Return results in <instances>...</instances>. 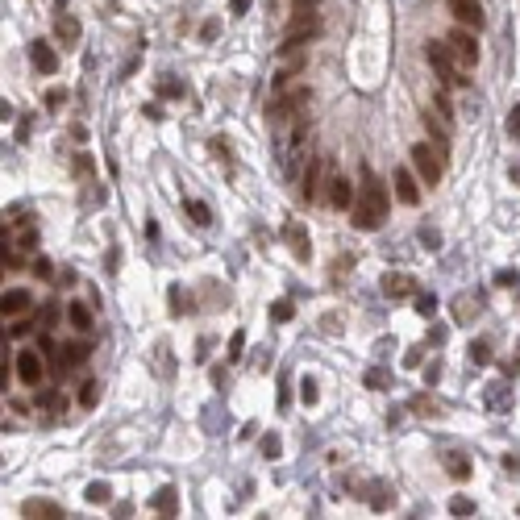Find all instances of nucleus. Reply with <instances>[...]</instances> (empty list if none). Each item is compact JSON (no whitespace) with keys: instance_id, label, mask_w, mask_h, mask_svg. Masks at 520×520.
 Segmentation results:
<instances>
[{"instance_id":"50","label":"nucleus","mask_w":520,"mask_h":520,"mask_svg":"<svg viewBox=\"0 0 520 520\" xmlns=\"http://www.w3.org/2000/svg\"><path fill=\"white\" fill-rule=\"evenodd\" d=\"M246 9H250V0H233V5H229V13H233V17H242Z\"/></svg>"},{"instance_id":"48","label":"nucleus","mask_w":520,"mask_h":520,"mask_svg":"<svg viewBox=\"0 0 520 520\" xmlns=\"http://www.w3.org/2000/svg\"><path fill=\"white\" fill-rule=\"evenodd\" d=\"M9 333H13V337H25V333H29V321H25V317H17V321H13V329H9Z\"/></svg>"},{"instance_id":"21","label":"nucleus","mask_w":520,"mask_h":520,"mask_svg":"<svg viewBox=\"0 0 520 520\" xmlns=\"http://www.w3.org/2000/svg\"><path fill=\"white\" fill-rule=\"evenodd\" d=\"M466 354H471V362H475V367H491V358H495V354H491V341H487V337H475Z\"/></svg>"},{"instance_id":"33","label":"nucleus","mask_w":520,"mask_h":520,"mask_svg":"<svg viewBox=\"0 0 520 520\" xmlns=\"http://www.w3.org/2000/svg\"><path fill=\"white\" fill-rule=\"evenodd\" d=\"M279 454H283V441H279L275 433H267V437H263V458H279Z\"/></svg>"},{"instance_id":"24","label":"nucleus","mask_w":520,"mask_h":520,"mask_svg":"<svg viewBox=\"0 0 520 520\" xmlns=\"http://www.w3.org/2000/svg\"><path fill=\"white\" fill-rule=\"evenodd\" d=\"M287 237H291V250H296V258H300V263H308V237H304V229L300 225H287Z\"/></svg>"},{"instance_id":"13","label":"nucleus","mask_w":520,"mask_h":520,"mask_svg":"<svg viewBox=\"0 0 520 520\" xmlns=\"http://www.w3.org/2000/svg\"><path fill=\"white\" fill-rule=\"evenodd\" d=\"M508 404H512V379H495L487 387V408L491 412H508Z\"/></svg>"},{"instance_id":"40","label":"nucleus","mask_w":520,"mask_h":520,"mask_svg":"<svg viewBox=\"0 0 520 520\" xmlns=\"http://www.w3.org/2000/svg\"><path fill=\"white\" fill-rule=\"evenodd\" d=\"M79 404H83V408H92V404H96V383H92V379H88V383H83V391H79Z\"/></svg>"},{"instance_id":"5","label":"nucleus","mask_w":520,"mask_h":520,"mask_svg":"<svg viewBox=\"0 0 520 520\" xmlns=\"http://www.w3.org/2000/svg\"><path fill=\"white\" fill-rule=\"evenodd\" d=\"M312 38H321V21L312 17V13H296V21L287 25V34H283V46L279 50H300L304 42H312Z\"/></svg>"},{"instance_id":"32","label":"nucleus","mask_w":520,"mask_h":520,"mask_svg":"<svg viewBox=\"0 0 520 520\" xmlns=\"http://www.w3.org/2000/svg\"><path fill=\"white\" fill-rule=\"evenodd\" d=\"M159 96L179 100V96H183V83H179V79H163V83H159Z\"/></svg>"},{"instance_id":"45","label":"nucleus","mask_w":520,"mask_h":520,"mask_svg":"<svg viewBox=\"0 0 520 520\" xmlns=\"http://www.w3.org/2000/svg\"><path fill=\"white\" fill-rule=\"evenodd\" d=\"M508 138H520V109L508 113Z\"/></svg>"},{"instance_id":"27","label":"nucleus","mask_w":520,"mask_h":520,"mask_svg":"<svg viewBox=\"0 0 520 520\" xmlns=\"http://www.w3.org/2000/svg\"><path fill=\"white\" fill-rule=\"evenodd\" d=\"M187 213H192L196 225H208V221H213V208H208L204 200H187Z\"/></svg>"},{"instance_id":"8","label":"nucleus","mask_w":520,"mask_h":520,"mask_svg":"<svg viewBox=\"0 0 520 520\" xmlns=\"http://www.w3.org/2000/svg\"><path fill=\"white\" fill-rule=\"evenodd\" d=\"M412 291H416V279H412V275H404V271H387V275H383V296L404 300V296H412Z\"/></svg>"},{"instance_id":"37","label":"nucleus","mask_w":520,"mask_h":520,"mask_svg":"<svg viewBox=\"0 0 520 520\" xmlns=\"http://www.w3.org/2000/svg\"><path fill=\"white\" fill-rule=\"evenodd\" d=\"M242 350H246V337H242V333H233V337H229V362H237V358H242Z\"/></svg>"},{"instance_id":"3","label":"nucleus","mask_w":520,"mask_h":520,"mask_svg":"<svg viewBox=\"0 0 520 520\" xmlns=\"http://www.w3.org/2000/svg\"><path fill=\"white\" fill-rule=\"evenodd\" d=\"M425 55H429V67L441 75V83H450V88H462V83H466V79H462V71L454 67L458 59H454V50H450V46L429 42V46H425Z\"/></svg>"},{"instance_id":"25","label":"nucleus","mask_w":520,"mask_h":520,"mask_svg":"<svg viewBox=\"0 0 520 520\" xmlns=\"http://www.w3.org/2000/svg\"><path fill=\"white\" fill-rule=\"evenodd\" d=\"M421 121H425V129H429V133H433V138H437V150H441V154H445V142H450V133H445V125H441V121H437V117H433V113H425V117H421Z\"/></svg>"},{"instance_id":"28","label":"nucleus","mask_w":520,"mask_h":520,"mask_svg":"<svg viewBox=\"0 0 520 520\" xmlns=\"http://www.w3.org/2000/svg\"><path fill=\"white\" fill-rule=\"evenodd\" d=\"M109 495H113V491H109V483H88V491H83V499H88V504H104Z\"/></svg>"},{"instance_id":"43","label":"nucleus","mask_w":520,"mask_h":520,"mask_svg":"<svg viewBox=\"0 0 520 520\" xmlns=\"http://www.w3.org/2000/svg\"><path fill=\"white\" fill-rule=\"evenodd\" d=\"M38 408H63V400H59L55 391H42V395H38Z\"/></svg>"},{"instance_id":"6","label":"nucleus","mask_w":520,"mask_h":520,"mask_svg":"<svg viewBox=\"0 0 520 520\" xmlns=\"http://www.w3.org/2000/svg\"><path fill=\"white\" fill-rule=\"evenodd\" d=\"M42 358H46V354H42L38 346L17 354V379H21V383H29V387H38V383H42Z\"/></svg>"},{"instance_id":"9","label":"nucleus","mask_w":520,"mask_h":520,"mask_svg":"<svg viewBox=\"0 0 520 520\" xmlns=\"http://www.w3.org/2000/svg\"><path fill=\"white\" fill-rule=\"evenodd\" d=\"M29 59H34V67H38L42 75H55V71H59V55L50 50V42H34V46H29Z\"/></svg>"},{"instance_id":"42","label":"nucleus","mask_w":520,"mask_h":520,"mask_svg":"<svg viewBox=\"0 0 520 520\" xmlns=\"http://www.w3.org/2000/svg\"><path fill=\"white\" fill-rule=\"evenodd\" d=\"M34 275H38V279H50V275H55V267H50V258H38V263H34Z\"/></svg>"},{"instance_id":"46","label":"nucleus","mask_w":520,"mask_h":520,"mask_svg":"<svg viewBox=\"0 0 520 520\" xmlns=\"http://www.w3.org/2000/svg\"><path fill=\"white\" fill-rule=\"evenodd\" d=\"M421 362H425L421 350H404V367H421Z\"/></svg>"},{"instance_id":"29","label":"nucleus","mask_w":520,"mask_h":520,"mask_svg":"<svg viewBox=\"0 0 520 520\" xmlns=\"http://www.w3.org/2000/svg\"><path fill=\"white\" fill-rule=\"evenodd\" d=\"M362 383H367L371 391H387V375H383L379 367H371V371H367V379H362Z\"/></svg>"},{"instance_id":"26","label":"nucleus","mask_w":520,"mask_h":520,"mask_svg":"<svg viewBox=\"0 0 520 520\" xmlns=\"http://www.w3.org/2000/svg\"><path fill=\"white\" fill-rule=\"evenodd\" d=\"M475 512H479L475 499H466V495H454V499H450V516H462V520H466V516H475Z\"/></svg>"},{"instance_id":"18","label":"nucleus","mask_w":520,"mask_h":520,"mask_svg":"<svg viewBox=\"0 0 520 520\" xmlns=\"http://www.w3.org/2000/svg\"><path fill=\"white\" fill-rule=\"evenodd\" d=\"M0 308H5V317H21V312L29 308V291H5Z\"/></svg>"},{"instance_id":"38","label":"nucleus","mask_w":520,"mask_h":520,"mask_svg":"<svg viewBox=\"0 0 520 520\" xmlns=\"http://www.w3.org/2000/svg\"><path fill=\"white\" fill-rule=\"evenodd\" d=\"M17 250H21V254H29V250H38V233H34V229H25V237L17 242Z\"/></svg>"},{"instance_id":"36","label":"nucleus","mask_w":520,"mask_h":520,"mask_svg":"<svg viewBox=\"0 0 520 520\" xmlns=\"http://www.w3.org/2000/svg\"><path fill=\"white\" fill-rule=\"evenodd\" d=\"M421 242H425V250H441V233L437 229H421Z\"/></svg>"},{"instance_id":"2","label":"nucleus","mask_w":520,"mask_h":520,"mask_svg":"<svg viewBox=\"0 0 520 520\" xmlns=\"http://www.w3.org/2000/svg\"><path fill=\"white\" fill-rule=\"evenodd\" d=\"M408 154H412V167H416V175H421L429 187H437V183H441V171H445V154H441L433 142H416Z\"/></svg>"},{"instance_id":"20","label":"nucleus","mask_w":520,"mask_h":520,"mask_svg":"<svg viewBox=\"0 0 520 520\" xmlns=\"http://www.w3.org/2000/svg\"><path fill=\"white\" fill-rule=\"evenodd\" d=\"M67 321H71L75 333H88V329H92V312H88L83 304H67Z\"/></svg>"},{"instance_id":"7","label":"nucleus","mask_w":520,"mask_h":520,"mask_svg":"<svg viewBox=\"0 0 520 520\" xmlns=\"http://www.w3.org/2000/svg\"><path fill=\"white\" fill-rule=\"evenodd\" d=\"M445 5H450V13L458 17V25H466V29H483V5H479V0H445Z\"/></svg>"},{"instance_id":"17","label":"nucleus","mask_w":520,"mask_h":520,"mask_svg":"<svg viewBox=\"0 0 520 520\" xmlns=\"http://www.w3.org/2000/svg\"><path fill=\"white\" fill-rule=\"evenodd\" d=\"M63 362H67V367H75V362H88V354H92V346L83 341V337H71V341H63Z\"/></svg>"},{"instance_id":"15","label":"nucleus","mask_w":520,"mask_h":520,"mask_svg":"<svg viewBox=\"0 0 520 520\" xmlns=\"http://www.w3.org/2000/svg\"><path fill=\"white\" fill-rule=\"evenodd\" d=\"M391 179H395V196H400L404 204H416V200H421V187H416V179L408 175V167H400Z\"/></svg>"},{"instance_id":"4","label":"nucleus","mask_w":520,"mask_h":520,"mask_svg":"<svg viewBox=\"0 0 520 520\" xmlns=\"http://www.w3.org/2000/svg\"><path fill=\"white\" fill-rule=\"evenodd\" d=\"M445 46L454 50V59H458L462 67H475V63H479V42H475V29H466V25L450 29V34H445Z\"/></svg>"},{"instance_id":"30","label":"nucleus","mask_w":520,"mask_h":520,"mask_svg":"<svg viewBox=\"0 0 520 520\" xmlns=\"http://www.w3.org/2000/svg\"><path fill=\"white\" fill-rule=\"evenodd\" d=\"M291 317H296V308H291L287 300H279V304H271V321H279V325H283V321H291Z\"/></svg>"},{"instance_id":"16","label":"nucleus","mask_w":520,"mask_h":520,"mask_svg":"<svg viewBox=\"0 0 520 520\" xmlns=\"http://www.w3.org/2000/svg\"><path fill=\"white\" fill-rule=\"evenodd\" d=\"M479 317V296H458L454 300V321L458 325H471Z\"/></svg>"},{"instance_id":"44","label":"nucleus","mask_w":520,"mask_h":520,"mask_svg":"<svg viewBox=\"0 0 520 520\" xmlns=\"http://www.w3.org/2000/svg\"><path fill=\"white\" fill-rule=\"evenodd\" d=\"M437 379H441V362H429V367H425V383L437 387Z\"/></svg>"},{"instance_id":"12","label":"nucleus","mask_w":520,"mask_h":520,"mask_svg":"<svg viewBox=\"0 0 520 520\" xmlns=\"http://www.w3.org/2000/svg\"><path fill=\"white\" fill-rule=\"evenodd\" d=\"M329 200H333V208H354V183L346 175H333L329 179Z\"/></svg>"},{"instance_id":"49","label":"nucleus","mask_w":520,"mask_h":520,"mask_svg":"<svg viewBox=\"0 0 520 520\" xmlns=\"http://www.w3.org/2000/svg\"><path fill=\"white\" fill-rule=\"evenodd\" d=\"M317 5H321V0H291L296 13H308V9H317Z\"/></svg>"},{"instance_id":"31","label":"nucleus","mask_w":520,"mask_h":520,"mask_svg":"<svg viewBox=\"0 0 520 520\" xmlns=\"http://www.w3.org/2000/svg\"><path fill=\"white\" fill-rule=\"evenodd\" d=\"M300 400H304V404H317V400H321L317 379H304V383H300Z\"/></svg>"},{"instance_id":"39","label":"nucleus","mask_w":520,"mask_h":520,"mask_svg":"<svg viewBox=\"0 0 520 520\" xmlns=\"http://www.w3.org/2000/svg\"><path fill=\"white\" fill-rule=\"evenodd\" d=\"M425 346H445V325H433L429 337H425Z\"/></svg>"},{"instance_id":"22","label":"nucleus","mask_w":520,"mask_h":520,"mask_svg":"<svg viewBox=\"0 0 520 520\" xmlns=\"http://www.w3.org/2000/svg\"><path fill=\"white\" fill-rule=\"evenodd\" d=\"M441 462H445V471H450V475H454L458 483H466V479H471V462H466L462 454H445Z\"/></svg>"},{"instance_id":"23","label":"nucleus","mask_w":520,"mask_h":520,"mask_svg":"<svg viewBox=\"0 0 520 520\" xmlns=\"http://www.w3.org/2000/svg\"><path fill=\"white\" fill-rule=\"evenodd\" d=\"M408 408H412L416 416H437V412H441V404H437L433 395H412V400H408Z\"/></svg>"},{"instance_id":"34","label":"nucleus","mask_w":520,"mask_h":520,"mask_svg":"<svg viewBox=\"0 0 520 520\" xmlns=\"http://www.w3.org/2000/svg\"><path fill=\"white\" fill-rule=\"evenodd\" d=\"M63 312H67V308H59V304H46V308H42V329H50V325H55V321L63 317Z\"/></svg>"},{"instance_id":"19","label":"nucleus","mask_w":520,"mask_h":520,"mask_svg":"<svg viewBox=\"0 0 520 520\" xmlns=\"http://www.w3.org/2000/svg\"><path fill=\"white\" fill-rule=\"evenodd\" d=\"M154 512H159V516H175V512H179V495H175V487H163L159 495H154Z\"/></svg>"},{"instance_id":"52","label":"nucleus","mask_w":520,"mask_h":520,"mask_svg":"<svg viewBox=\"0 0 520 520\" xmlns=\"http://www.w3.org/2000/svg\"><path fill=\"white\" fill-rule=\"evenodd\" d=\"M516 516H520V508H516Z\"/></svg>"},{"instance_id":"47","label":"nucleus","mask_w":520,"mask_h":520,"mask_svg":"<svg viewBox=\"0 0 520 520\" xmlns=\"http://www.w3.org/2000/svg\"><path fill=\"white\" fill-rule=\"evenodd\" d=\"M416 308H421L425 317H433V308H437V300H433V296H421V300H416Z\"/></svg>"},{"instance_id":"1","label":"nucleus","mask_w":520,"mask_h":520,"mask_svg":"<svg viewBox=\"0 0 520 520\" xmlns=\"http://www.w3.org/2000/svg\"><path fill=\"white\" fill-rule=\"evenodd\" d=\"M358 179L362 183H358V196H354V229L371 233V229H379L387 221V187H383V179L371 175L367 163H362V175Z\"/></svg>"},{"instance_id":"35","label":"nucleus","mask_w":520,"mask_h":520,"mask_svg":"<svg viewBox=\"0 0 520 520\" xmlns=\"http://www.w3.org/2000/svg\"><path fill=\"white\" fill-rule=\"evenodd\" d=\"M520 283V275L512 271V267H504V271H495V287H516Z\"/></svg>"},{"instance_id":"10","label":"nucleus","mask_w":520,"mask_h":520,"mask_svg":"<svg viewBox=\"0 0 520 520\" xmlns=\"http://www.w3.org/2000/svg\"><path fill=\"white\" fill-rule=\"evenodd\" d=\"M55 38H59L63 46H71V50H75V46H79V38H83V29H79V21H75L71 13H59V17H55Z\"/></svg>"},{"instance_id":"41","label":"nucleus","mask_w":520,"mask_h":520,"mask_svg":"<svg viewBox=\"0 0 520 520\" xmlns=\"http://www.w3.org/2000/svg\"><path fill=\"white\" fill-rule=\"evenodd\" d=\"M217 34H221V21H204V25H200V38H204V42H213Z\"/></svg>"},{"instance_id":"11","label":"nucleus","mask_w":520,"mask_h":520,"mask_svg":"<svg viewBox=\"0 0 520 520\" xmlns=\"http://www.w3.org/2000/svg\"><path fill=\"white\" fill-rule=\"evenodd\" d=\"M321 167H325L321 159H308V167H304V175H300V179H304V183H300V192H304V200H308V204L317 200V192H321Z\"/></svg>"},{"instance_id":"14","label":"nucleus","mask_w":520,"mask_h":520,"mask_svg":"<svg viewBox=\"0 0 520 520\" xmlns=\"http://www.w3.org/2000/svg\"><path fill=\"white\" fill-rule=\"evenodd\" d=\"M21 516H29V520H38V516H42V520H59L63 508L50 504V499H25V504H21Z\"/></svg>"},{"instance_id":"51","label":"nucleus","mask_w":520,"mask_h":520,"mask_svg":"<svg viewBox=\"0 0 520 520\" xmlns=\"http://www.w3.org/2000/svg\"><path fill=\"white\" fill-rule=\"evenodd\" d=\"M508 175H512V183H516V187H520V159H516V163H512V167H508Z\"/></svg>"}]
</instances>
